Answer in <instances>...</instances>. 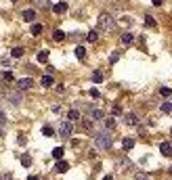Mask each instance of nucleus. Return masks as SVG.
<instances>
[{"mask_svg":"<svg viewBox=\"0 0 172 180\" xmlns=\"http://www.w3.org/2000/svg\"><path fill=\"white\" fill-rule=\"evenodd\" d=\"M111 142H113V138H111L109 132H99L95 136V145L99 147V149H109Z\"/></svg>","mask_w":172,"mask_h":180,"instance_id":"obj_1","label":"nucleus"},{"mask_svg":"<svg viewBox=\"0 0 172 180\" xmlns=\"http://www.w3.org/2000/svg\"><path fill=\"white\" fill-rule=\"evenodd\" d=\"M113 28H116V21H113L111 15L103 13L101 17H99V29H101V32H111Z\"/></svg>","mask_w":172,"mask_h":180,"instance_id":"obj_2","label":"nucleus"},{"mask_svg":"<svg viewBox=\"0 0 172 180\" xmlns=\"http://www.w3.org/2000/svg\"><path fill=\"white\" fill-rule=\"evenodd\" d=\"M71 130H74V126H71V122H61V126H59V132H61V136H71Z\"/></svg>","mask_w":172,"mask_h":180,"instance_id":"obj_3","label":"nucleus"},{"mask_svg":"<svg viewBox=\"0 0 172 180\" xmlns=\"http://www.w3.org/2000/svg\"><path fill=\"white\" fill-rule=\"evenodd\" d=\"M32 84H34L32 78H21L19 82H17V88L19 90H28V88H32Z\"/></svg>","mask_w":172,"mask_h":180,"instance_id":"obj_4","label":"nucleus"},{"mask_svg":"<svg viewBox=\"0 0 172 180\" xmlns=\"http://www.w3.org/2000/svg\"><path fill=\"white\" fill-rule=\"evenodd\" d=\"M7 98H8L13 105H19V103H21V92H8Z\"/></svg>","mask_w":172,"mask_h":180,"instance_id":"obj_5","label":"nucleus"},{"mask_svg":"<svg viewBox=\"0 0 172 180\" xmlns=\"http://www.w3.org/2000/svg\"><path fill=\"white\" fill-rule=\"evenodd\" d=\"M55 170H57L59 174H65V172L69 170V163H67V161H57V168H55Z\"/></svg>","mask_w":172,"mask_h":180,"instance_id":"obj_6","label":"nucleus"},{"mask_svg":"<svg viewBox=\"0 0 172 180\" xmlns=\"http://www.w3.org/2000/svg\"><path fill=\"white\" fill-rule=\"evenodd\" d=\"M159 151H162V155H172V145L170 142H162V145H159Z\"/></svg>","mask_w":172,"mask_h":180,"instance_id":"obj_7","label":"nucleus"},{"mask_svg":"<svg viewBox=\"0 0 172 180\" xmlns=\"http://www.w3.org/2000/svg\"><path fill=\"white\" fill-rule=\"evenodd\" d=\"M120 40H122V44H132V40H134V36H132L130 32H124Z\"/></svg>","mask_w":172,"mask_h":180,"instance_id":"obj_8","label":"nucleus"},{"mask_svg":"<svg viewBox=\"0 0 172 180\" xmlns=\"http://www.w3.org/2000/svg\"><path fill=\"white\" fill-rule=\"evenodd\" d=\"M53 11H55V13H65V11H67V4H65V2H57L55 7H53Z\"/></svg>","mask_w":172,"mask_h":180,"instance_id":"obj_9","label":"nucleus"},{"mask_svg":"<svg viewBox=\"0 0 172 180\" xmlns=\"http://www.w3.org/2000/svg\"><path fill=\"white\" fill-rule=\"evenodd\" d=\"M40 84L44 86V88H48V86H53V84H55V80H53V76H44L40 80Z\"/></svg>","mask_w":172,"mask_h":180,"instance_id":"obj_10","label":"nucleus"},{"mask_svg":"<svg viewBox=\"0 0 172 180\" xmlns=\"http://www.w3.org/2000/svg\"><path fill=\"white\" fill-rule=\"evenodd\" d=\"M23 19H25V21H34L36 19V11H32V8L23 11Z\"/></svg>","mask_w":172,"mask_h":180,"instance_id":"obj_11","label":"nucleus"},{"mask_svg":"<svg viewBox=\"0 0 172 180\" xmlns=\"http://www.w3.org/2000/svg\"><path fill=\"white\" fill-rule=\"evenodd\" d=\"M23 52H25V50L21 48V46H17V48L11 50V57H13V59H21V57H23Z\"/></svg>","mask_w":172,"mask_h":180,"instance_id":"obj_12","label":"nucleus"},{"mask_svg":"<svg viewBox=\"0 0 172 180\" xmlns=\"http://www.w3.org/2000/svg\"><path fill=\"white\" fill-rule=\"evenodd\" d=\"M76 119H80V111L71 109V111L67 113V122H76Z\"/></svg>","mask_w":172,"mask_h":180,"instance_id":"obj_13","label":"nucleus"},{"mask_svg":"<svg viewBox=\"0 0 172 180\" xmlns=\"http://www.w3.org/2000/svg\"><path fill=\"white\" fill-rule=\"evenodd\" d=\"M63 147H55V149H53V157H55V159H59L61 161V157H63Z\"/></svg>","mask_w":172,"mask_h":180,"instance_id":"obj_14","label":"nucleus"},{"mask_svg":"<svg viewBox=\"0 0 172 180\" xmlns=\"http://www.w3.org/2000/svg\"><path fill=\"white\" fill-rule=\"evenodd\" d=\"M90 118L92 119H103V111L101 109H90Z\"/></svg>","mask_w":172,"mask_h":180,"instance_id":"obj_15","label":"nucleus"},{"mask_svg":"<svg viewBox=\"0 0 172 180\" xmlns=\"http://www.w3.org/2000/svg\"><path fill=\"white\" fill-rule=\"evenodd\" d=\"M126 124H128V126H134V124H137V115H134V113H126Z\"/></svg>","mask_w":172,"mask_h":180,"instance_id":"obj_16","label":"nucleus"},{"mask_svg":"<svg viewBox=\"0 0 172 180\" xmlns=\"http://www.w3.org/2000/svg\"><path fill=\"white\" fill-rule=\"evenodd\" d=\"M122 147H124L126 151H130L132 147H134V140H132V138H124V140H122Z\"/></svg>","mask_w":172,"mask_h":180,"instance_id":"obj_17","label":"nucleus"},{"mask_svg":"<svg viewBox=\"0 0 172 180\" xmlns=\"http://www.w3.org/2000/svg\"><path fill=\"white\" fill-rule=\"evenodd\" d=\"M92 82L101 84V82H103V73H101V71H95V73H92Z\"/></svg>","mask_w":172,"mask_h":180,"instance_id":"obj_18","label":"nucleus"},{"mask_svg":"<svg viewBox=\"0 0 172 180\" xmlns=\"http://www.w3.org/2000/svg\"><path fill=\"white\" fill-rule=\"evenodd\" d=\"M38 61H40V63L48 61V52H46V50H40V52H38Z\"/></svg>","mask_w":172,"mask_h":180,"instance_id":"obj_19","label":"nucleus"},{"mask_svg":"<svg viewBox=\"0 0 172 180\" xmlns=\"http://www.w3.org/2000/svg\"><path fill=\"white\" fill-rule=\"evenodd\" d=\"M76 57L78 59H84V57H86V48H84V46H78L76 48Z\"/></svg>","mask_w":172,"mask_h":180,"instance_id":"obj_20","label":"nucleus"},{"mask_svg":"<svg viewBox=\"0 0 172 180\" xmlns=\"http://www.w3.org/2000/svg\"><path fill=\"white\" fill-rule=\"evenodd\" d=\"M2 80H4V82H13V80H15L13 71H4V73H2Z\"/></svg>","mask_w":172,"mask_h":180,"instance_id":"obj_21","label":"nucleus"},{"mask_svg":"<svg viewBox=\"0 0 172 180\" xmlns=\"http://www.w3.org/2000/svg\"><path fill=\"white\" fill-rule=\"evenodd\" d=\"M159 94H162V97H170V94H172V88H168V86H164V88H159Z\"/></svg>","mask_w":172,"mask_h":180,"instance_id":"obj_22","label":"nucleus"},{"mask_svg":"<svg viewBox=\"0 0 172 180\" xmlns=\"http://www.w3.org/2000/svg\"><path fill=\"white\" fill-rule=\"evenodd\" d=\"M53 38H55V40H57V42H61V40H63V38H65V34H63L61 29H55V34H53Z\"/></svg>","mask_w":172,"mask_h":180,"instance_id":"obj_23","label":"nucleus"},{"mask_svg":"<svg viewBox=\"0 0 172 180\" xmlns=\"http://www.w3.org/2000/svg\"><path fill=\"white\" fill-rule=\"evenodd\" d=\"M42 134H44V136H53V134H55V130H53L50 126H44V128H42Z\"/></svg>","mask_w":172,"mask_h":180,"instance_id":"obj_24","label":"nucleus"},{"mask_svg":"<svg viewBox=\"0 0 172 180\" xmlns=\"http://www.w3.org/2000/svg\"><path fill=\"white\" fill-rule=\"evenodd\" d=\"M96 38H99V34H96L95 29H92V32H88V36H86V40H88V42H96Z\"/></svg>","mask_w":172,"mask_h":180,"instance_id":"obj_25","label":"nucleus"},{"mask_svg":"<svg viewBox=\"0 0 172 180\" xmlns=\"http://www.w3.org/2000/svg\"><path fill=\"white\" fill-rule=\"evenodd\" d=\"M21 163H23L25 168H29L32 166V157H29V155H23V157H21Z\"/></svg>","mask_w":172,"mask_h":180,"instance_id":"obj_26","label":"nucleus"},{"mask_svg":"<svg viewBox=\"0 0 172 180\" xmlns=\"http://www.w3.org/2000/svg\"><path fill=\"white\" fill-rule=\"evenodd\" d=\"M32 34H34V36H40V34H42V25H38V23H36V25H32Z\"/></svg>","mask_w":172,"mask_h":180,"instance_id":"obj_27","label":"nucleus"},{"mask_svg":"<svg viewBox=\"0 0 172 180\" xmlns=\"http://www.w3.org/2000/svg\"><path fill=\"white\" fill-rule=\"evenodd\" d=\"M145 23H147L149 28H155V21H153V17H149V15L145 17Z\"/></svg>","mask_w":172,"mask_h":180,"instance_id":"obj_28","label":"nucleus"},{"mask_svg":"<svg viewBox=\"0 0 172 180\" xmlns=\"http://www.w3.org/2000/svg\"><path fill=\"white\" fill-rule=\"evenodd\" d=\"M162 111H164V113H170L172 111V103H164L162 105Z\"/></svg>","mask_w":172,"mask_h":180,"instance_id":"obj_29","label":"nucleus"},{"mask_svg":"<svg viewBox=\"0 0 172 180\" xmlns=\"http://www.w3.org/2000/svg\"><path fill=\"white\" fill-rule=\"evenodd\" d=\"M105 126H107V128L111 130V128L116 126V122H113V118H107V119H105Z\"/></svg>","mask_w":172,"mask_h":180,"instance_id":"obj_30","label":"nucleus"},{"mask_svg":"<svg viewBox=\"0 0 172 180\" xmlns=\"http://www.w3.org/2000/svg\"><path fill=\"white\" fill-rule=\"evenodd\" d=\"M137 180H153V178L149 176V174H138V176H137Z\"/></svg>","mask_w":172,"mask_h":180,"instance_id":"obj_31","label":"nucleus"},{"mask_svg":"<svg viewBox=\"0 0 172 180\" xmlns=\"http://www.w3.org/2000/svg\"><path fill=\"white\" fill-rule=\"evenodd\" d=\"M0 180H13V176L8 172H4V174H0Z\"/></svg>","mask_w":172,"mask_h":180,"instance_id":"obj_32","label":"nucleus"},{"mask_svg":"<svg viewBox=\"0 0 172 180\" xmlns=\"http://www.w3.org/2000/svg\"><path fill=\"white\" fill-rule=\"evenodd\" d=\"M4 124H7V115H4V113H2V111H0V126H2V128H4Z\"/></svg>","mask_w":172,"mask_h":180,"instance_id":"obj_33","label":"nucleus"},{"mask_svg":"<svg viewBox=\"0 0 172 180\" xmlns=\"http://www.w3.org/2000/svg\"><path fill=\"white\" fill-rule=\"evenodd\" d=\"M90 97H92V98H99V90H96V88H90Z\"/></svg>","mask_w":172,"mask_h":180,"instance_id":"obj_34","label":"nucleus"},{"mask_svg":"<svg viewBox=\"0 0 172 180\" xmlns=\"http://www.w3.org/2000/svg\"><path fill=\"white\" fill-rule=\"evenodd\" d=\"M117 59H120V55H117V52H113V55H111V57H109V61H111V63H116V61H117Z\"/></svg>","mask_w":172,"mask_h":180,"instance_id":"obj_35","label":"nucleus"},{"mask_svg":"<svg viewBox=\"0 0 172 180\" xmlns=\"http://www.w3.org/2000/svg\"><path fill=\"white\" fill-rule=\"evenodd\" d=\"M162 2H164V0H151L153 7H162Z\"/></svg>","mask_w":172,"mask_h":180,"instance_id":"obj_36","label":"nucleus"},{"mask_svg":"<svg viewBox=\"0 0 172 180\" xmlns=\"http://www.w3.org/2000/svg\"><path fill=\"white\" fill-rule=\"evenodd\" d=\"M28 180H38V176H29V178Z\"/></svg>","mask_w":172,"mask_h":180,"instance_id":"obj_37","label":"nucleus"},{"mask_svg":"<svg viewBox=\"0 0 172 180\" xmlns=\"http://www.w3.org/2000/svg\"><path fill=\"white\" fill-rule=\"evenodd\" d=\"M103 180H113V178H111V176H105V178Z\"/></svg>","mask_w":172,"mask_h":180,"instance_id":"obj_38","label":"nucleus"},{"mask_svg":"<svg viewBox=\"0 0 172 180\" xmlns=\"http://www.w3.org/2000/svg\"><path fill=\"white\" fill-rule=\"evenodd\" d=\"M0 136H2V126H0Z\"/></svg>","mask_w":172,"mask_h":180,"instance_id":"obj_39","label":"nucleus"},{"mask_svg":"<svg viewBox=\"0 0 172 180\" xmlns=\"http://www.w3.org/2000/svg\"><path fill=\"white\" fill-rule=\"evenodd\" d=\"M13 2H17V0H13Z\"/></svg>","mask_w":172,"mask_h":180,"instance_id":"obj_40","label":"nucleus"}]
</instances>
